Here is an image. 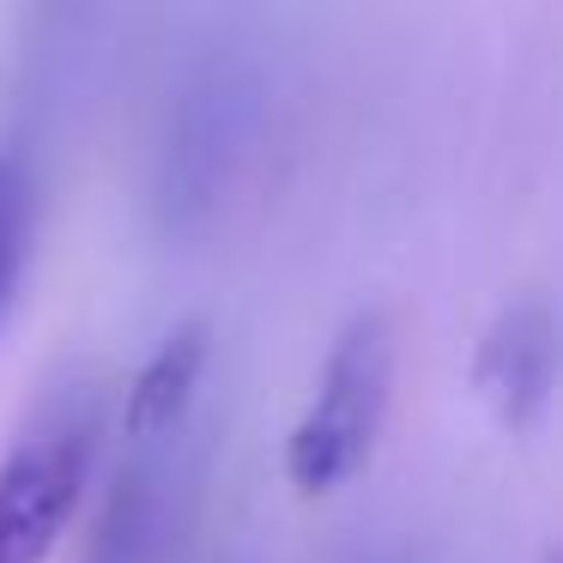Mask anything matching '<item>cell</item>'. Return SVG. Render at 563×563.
I'll list each match as a JSON object with an SVG mask.
<instances>
[{"mask_svg":"<svg viewBox=\"0 0 563 563\" xmlns=\"http://www.w3.org/2000/svg\"><path fill=\"white\" fill-rule=\"evenodd\" d=\"M267 134V67L249 43H200L176 67L152 134L146 207L164 243H195L224 219Z\"/></svg>","mask_w":563,"mask_h":563,"instance_id":"1","label":"cell"},{"mask_svg":"<svg viewBox=\"0 0 563 563\" xmlns=\"http://www.w3.org/2000/svg\"><path fill=\"white\" fill-rule=\"evenodd\" d=\"M103 394L91 382H62L43 394L31 424L0 461V563H43L86 503L98 466Z\"/></svg>","mask_w":563,"mask_h":563,"instance_id":"2","label":"cell"},{"mask_svg":"<svg viewBox=\"0 0 563 563\" xmlns=\"http://www.w3.org/2000/svg\"><path fill=\"white\" fill-rule=\"evenodd\" d=\"M394 357H400V345H394V321L382 309H357L333 333L316 400L285 437V478L303 497L340 490L369 461L394 400Z\"/></svg>","mask_w":563,"mask_h":563,"instance_id":"3","label":"cell"},{"mask_svg":"<svg viewBox=\"0 0 563 563\" xmlns=\"http://www.w3.org/2000/svg\"><path fill=\"white\" fill-rule=\"evenodd\" d=\"M195 503V437H128L122 466L91 521L86 563H170Z\"/></svg>","mask_w":563,"mask_h":563,"instance_id":"4","label":"cell"},{"mask_svg":"<svg viewBox=\"0 0 563 563\" xmlns=\"http://www.w3.org/2000/svg\"><path fill=\"white\" fill-rule=\"evenodd\" d=\"M563 382V316L551 297L527 291L485 321L473 345V394L503 430H533Z\"/></svg>","mask_w":563,"mask_h":563,"instance_id":"5","label":"cell"},{"mask_svg":"<svg viewBox=\"0 0 563 563\" xmlns=\"http://www.w3.org/2000/svg\"><path fill=\"white\" fill-rule=\"evenodd\" d=\"M207 321H183V328L164 333V345L146 357V369L134 376L122 406V430L128 437H170V430H188L200 400V376H207Z\"/></svg>","mask_w":563,"mask_h":563,"instance_id":"6","label":"cell"},{"mask_svg":"<svg viewBox=\"0 0 563 563\" xmlns=\"http://www.w3.org/2000/svg\"><path fill=\"white\" fill-rule=\"evenodd\" d=\"M31 236H37V176L19 152H0V328L13 316L19 279L31 261Z\"/></svg>","mask_w":563,"mask_h":563,"instance_id":"7","label":"cell"}]
</instances>
